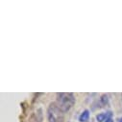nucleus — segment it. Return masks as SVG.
<instances>
[{
	"instance_id": "obj_5",
	"label": "nucleus",
	"mask_w": 122,
	"mask_h": 122,
	"mask_svg": "<svg viewBox=\"0 0 122 122\" xmlns=\"http://www.w3.org/2000/svg\"><path fill=\"white\" fill-rule=\"evenodd\" d=\"M101 100H102L103 104H106V103L108 102V97H107L106 95H103V96H102V98H101Z\"/></svg>"
},
{
	"instance_id": "obj_4",
	"label": "nucleus",
	"mask_w": 122,
	"mask_h": 122,
	"mask_svg": "<svg viewBox=\"0 0 122 122\" xmlns=\"http://www.w3.org/2000/svg\"><path fill=\"white\" fill-rule=\"evenodd\" d=\"M107 117H108L107 113H100V114H98V115L96 116V119H97L98 122H104L105 120L108 119Z\"/></svg>"
},
{
	"instance_id": "obj_2",
	"label": "nucleus",
	"mask_w": 122,
	"mask_h": 122,
	"mask_svg": "<svg viewBox=\"0 0 122 122\" xmlns=\"http://www.w3.org/2000/svg\"><path fill=\"white\" fill-rule=\"evenodd\" d=\"M49 122H64V112L61 110L56 103H53L48 108Z\"/></svg>"
},
{
	"instance_id": "obj_6",
	"label": "nucleus",
	"mask_w": 122,
	"mask_h": 122,
	"mask_svg": "<svg viewBox=\"0 0 122 122\" xmlns=\"http://www.w3.org/2000/svg\"><path fill=\"white\" fill-rule=\"evenodd\" d=\"M106 122H113V121H112V120L111 118H108V119L106 120Z\"/></svg>"
},
{
	"instance_id": "obj_1",
	"label": "nucleus",
	"mask_w": 122,
	"mask_h": 122,
	"mask_svg": "<svg viewBox=\"0 0 122 122\" xmlns=\"http://www.w3.org/2000/svg\"><path fill=\"white\" fill-rule=\"evenodd\" d=\"M75 103V97L72 93L62 92L57 94V105L64 112L69 111Z\"/></svg>"
},
{
	"instance_id": "obj_7",
	"label": "nucleus",
	"mask_w": 122,
	"mask_h": 122,
	"mask_svg": "<svg viewBox=\"0 0 122 122\" xmlns=\"http://www.w3.org/2000/svg\"><path fill=\"white\" fill-rule=\"evenodd\" d=\"M118 121H119V122H122V117H121V118H119V119H118Z\"/></svg>"
},
{
	"instance_id": "obj_3",
	"label": "nucleus",
	"mask_w": 122,
	"mask_h": 122,
	"mask_svg": "<svg viewBox=\"0 0 122 122\" xmlns=\"http://www.w3.org/2000/svg\"><path fill=\"white\" fill-rule=\"evenodd\" d=\"M88 118H89V112L87 110H86L81 113L79 120H80V122H86L88 120Z\"/></svg>"
}]
</instances>
